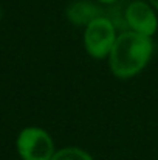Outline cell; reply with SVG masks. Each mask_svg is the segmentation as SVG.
I'll use <instances>...</instances> for the list:
<instances>
[{
	"instance_id": "8",
	"label": "cell",
	"mask_w": 158,
	"mask_h": 160,
	"mask_svg": "<svg viewBox=\"0 0 158 160\" xmlns=\"http://www.w3.org/2000/svg\"><path fill=\"white\" fill-rule=\"evenodd\" d=\"M147 2H149V3H151V5L155 8V9H158V0H147Z\"/></svg>"
},
{
	"instance_id": "1",
	"label": "cell",
	"mask_w": 158,
	"mask_h": 160,
	"mask_svg": "<svg viewBox=\"0 0 158 160\" xmlns=\"http://www.w3.org/2000/svg\"><path fill=\"white\" fill-rule=\"evenodd\" d=\"M154 54L152 38L127 30L118 34L108 54V67L119 79H129L138 75Z\"/></svg>"
},
{
	"instance_id": "6",
	"label": "cell",
	"mask_w": 158,
	"mask_h": 160,
	"mask_svg": "<svg viewBox=\"0 0 158 160\" xmlns=\"http://www.w3.org/2000/svg\"><path fill=\"white\" fill-rule=\"evenodd\" d=\"M51 160H93V157L78 146H65L54 152Z\"/></svg>"
},
{
	"instance_id": "2",
	"label": "cell",
	"mask_w": 158,
	"mask_h": 160,
	"mask_svg": "<svg viewBox=\"0 0 158 160\" xmlns=\"http://www.w3.org/2000/svg\"><path fill=\"white\" fill-rule=\"evenodd\" d=\"M116 38L118 34H116V28L113 22L107 16L101 14L85 25V30H84L85 52L95 59L108 58Z\"/></svg>"
},
{
	"instance_id": "9",
	"label": "cell",
	"mask_w": 158,
	"mask_h": 160,
	"mask_svg": "<svg viewBox=\"0 0 158 160\" xmlns=\"http://www.w3.org/2000/svg\"><path fill=\"white\" fill-rule=\"evenodd\" d=\"M0 16H2V12H0Z\"/></svg>"
},
{
	"instance_id": "3",
	"label": "cell",
	"mask_w": 158,
	"mask_h": 160,
	"mask_svg": "<svg viewBox=\"0 0 158 160\" xmlns=\"http://www.w3.org/2000/svg\"><path fill=\"white\" fill-rule=\"evenodd\" d=\"M16 146L22 160H51L56 152L51 135L45 129L36 126L22 129Z\"/></svg>"
},
{
	"instance_id": "4",
	"label": "cell",
	"mask_w": 158,
	"mask_h": 160,
	"mask_svg": "<svg viewBox=\"0 0 158 160\" xmlns=\"http://www.w3.org/2000/svg\"><path fill=\"white\" fill-rule=\"evenodd\" d=\"M124 22L129 30L152 38L158 30V17L155 8L144 0H135L124 11Z\"/></svg>"
},
{
	"instance_id": "7",
	"label": "cell",
	"mask_w": 158,
	"mask_h": 160,
	"mask_svg": "<svg viewBox=\"0 0 158 160\" xmlns=\"http://www.w3.org/2000/svg\"><path fill=\"white\" fill-rule=\"evenodd\" d=\"M99 3H104V5H112V3H116L118 0H98Z\"/></svg>"
},
{
	"instance_id": "5",
	"label": "cell",
	"mask_w": 158,
	"mask_h": 160,
	"mask_svg": "<svg viewBox=\"0 0 158 160\" xmlns=\"http://www.w3.org/2000/svg\"><path fill=\"white\" fill-rule=\"evenodd\" d=\"M65 14H67V19L71 23L84 25V27L89 22H92L93 19H96L98 16H101L99 8L89 0H76V2L70 3Z\"/></svg>"
}]
</instances>
